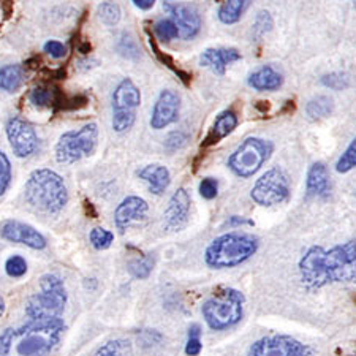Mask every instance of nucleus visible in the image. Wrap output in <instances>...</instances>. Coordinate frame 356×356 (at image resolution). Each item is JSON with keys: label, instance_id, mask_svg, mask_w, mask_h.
<instances>
[{"label": "nucleus", "instance_id": "7ed1b4c3", "mask_svg": "<svg viewBox=\"0 0 356 356\" xmlns=\"http://www.w3.org/2000/svg\"><path fill=\"white\" fill-rule=\"evenodd\" d=\"M27 203L44 212H59L68 201V192L62 177L51 170H37L29 176L24 187Z\"/></svg>", "mask_w": 356, "mask_h": 356}, {"label": "nucleus", "instance_id": "9d476101", "mask_svg": "<svg viewBox=\"0 0 356 356\" xmlns=\"http://www.w3.org/2000/svg\"><path fill=\"white\" fill-rule=\"evenodd\" d=\"M309 353L311 350L295 337L269 336L257 341L247 356H309Z\"/></svg>", "mask_w": 356, "mask_h": 356}, {"label": "nucleus", "instance_id": "2eb2a0df", "mask_svg": "<svg viewBox=\"0 0 356 356\" xmlns=\"http://www.w3.org/2000/svg\"><path fill=\"white\" fill-rule=\"evenodd\" d=\"M191 214V195L186 188H179L170 198L168 208L165 209V228L168 232H179L187 225Z\"/></svg>", "mask_w": 356, "mask_h": 356}, {"label": "nucleus", "instance_id": "a19ab883", "mask_svg": "<svg viewBox=\"0 0 356 356\" xmlns=\"http://www.w3.org/2000/svg\"><path fill=\"white\" fill-rule=\"evenodd\" d=\"M201 348H203V346H201L200 337H188L186 346V353L188 356H198L201 353Z\"/></svg>", "mask_w": 356, "mask_h": 356}, {"label": "nucleus", "instance_id": "f03ea898", "mask_svg": "<svg viewBox=\"0 0 356 356\" xmlns=\"http://www.w3.org/2000/svg\"><path fill=\"white\" fill-rule=\"evenodd\" d=\"M64 321H31L0 334V356H48L60 341Z\"/></svg>", "mask_w": 356, "mask_h": 356}, {"label": "nucleus", "instance_id": "423d86ee", "mask_svg": "<svg viewBox=\"0 0 356 356\" xmlns=\"http://www.w3.org/2000/svg\"><path fill=\"white\" fill-rule=\"evenodd\" d=\"M201 312H203V317L211 330H227L243 318L244 295L234 289L217 290L203 304Z\"/></svg>", "mask_w": 356, "mask_h": 356}, {"label": "nucleus", "instance_id": "1a4fd4ad", "mask_svg": "<svg viewBox=\"0 0 356 356\" xmlns=\"http://www.w3.org/2000/svg\"><path fill=\"white\" fill-rule=\"evenodd\" d=\"M290 181L285 171L280 168H271L255 182L250 197L260 206L280 204L289 198Z\"/></svg>", "mask_w": 356, "mask_h": 356}, {"label": "nucleus", "instance_id": "7c9ffc66", "mask_svg": "<svg viewBox=\"0 0 356 356\" xmlns=\"http://www.w3.org/2000/svg\"><path fill=\"white\" fill-rule=\"evenodd\" d=\"M154 29H156V35L162 42H171V40L179 37V32H177V27L173 19H160Z\"/></svg>", "mask_w": 356, "mask_h": 356}, {"label": "nucleus", "instance_id": "6ab92c4d", "mask_svg": "<svg viewBox=\"0 0 356 356\" xmlns=\"http://www.w3.org/2000/svg\"><path fill=\"white\" fill-rule=\"evenodd\" d=\"M236 127H238L236 114H234L232 110L220 113L219 116L216 118L211 130L208 131V135H206V138L203 140V145H201V147L216 146L217 143H220L223 138H227Z\"/></svg>", "mask_w": 356, "mask_h": 356}, {"label": "nucleus", "instance_id": "cd10ccee", "mask_svg": "<svg viewBox=\"0 0 356 356\" xmlns=\"http://www.w3.org/2000/svg\"><path fill=\"white\" fill-rule=\"evenodd\" d=\"M353 168H356V138L350 143V146L346 149V152L342 154L336 163L337 173H348Z\"/></svg>", "mask_w": 356, "mask_h": 356}, {"label": "nucleus", "instance_id": "ea45409f", "mask_svg": "<svg viewBox=\"0 0 356 356\" xmlns=\"http://www.w3.org/2000/svg\"><path fill=\"white\" fill-rule=\"evenodd\" d=\"M29 99H31V103H33L35 106H46L51 102V94L46 89H35L32 90Z\"/></svg>", "mask_w": 356, "mask_h": 356}, {"label": "nucleus", "instance_id": "4c0bfd02", "mask_svg": "<svg viewBox=\"0 0 356 356\" xmlns=\"http://www.w3.org/2000/svg\"><path fill=\"white\" fill-rule=\"evenodd\" d=\"M219 193V182H217L214 177H204L203 181L200 182V195L206 200H212L217 197Z\"/></svg>", "mask_w": 356, "mask_h": 356}, {"label": "nucleus", "instance_id": "20e7f679", "mask_svg": "<svg viewBox=\"0 0 356 356\" xmlns=\"http://www.w3.org/2000/svg\"><path fill=\"white\" fill-rule=\"evenodd\" d=\"M258 250V239L247 233H227L216 238L206 249L204 260L214 269L239 266Z\"/></svg>", "mask_w": 356, "mask_h": 356}, {"label": "nucleus", "instance_id": "c85d7f7f", "mask_svg": "<svg viewBox=\"0 0 356 356\" xmlns=\"http://www.w3.org/2000/svg\"><path fill=\"white\" fill-rule=\"evenodd\" d=\"M136 120V113L130 111H113V129L118 131V134H122V131H127L134 127Z\"/></svg>", "mask_w": 356, "mask_h": 356}, {"label": "nucleus", "instance_id": "ddd939ff", "mask_svg": "<svg viewBox=\"0 0 356 356\" xmlns=\"http://www.w3.org/2000/svg\"><path fill=\"white\" fill-rule=\"evenodd\" d=\"M0 236L10 243L24 244L31 249L42 250L46 247V239L35 228L18 220H7L0 227Z\"/></svg>", "mask_w": 356, "mask_h": 356}, {"label": "nucleus", "instance_id": "f704fd0d", "mask_svg": "<svg viewBox=\"0 0 356 356\" xmlns=\"http://www.w3.org/2000/svg\"><path fill=\"white\" fill-rule=\"evenodd\" d=\"M5 271H7L10 277H22L27 273V263L22 257L13 255L5 263Z\"/></svg>", "mask_w": 356, "mask_h": 356}, {"label": "nucleus", "instance_id": "72a5a7b5", "mask_svg": "<svg viewBox=\"0 0 356 356\" xmlns=\"http://www.w3.org/2000/svg\"><path fill=\"white\" fill-rule=\"evenodd\" d=\"M274 26L271 15L268 13V11H260V13L257 15L255 22H254V38L255 40H260L266 35V33L271 31Z\"/></svg>", "mask_w": 356, "mask_h": 356}, {"label": "nucleus", "instance_id": "6e6552de", "mask_svg": "<svg viewBox=\"0 0 356 356\" xmlns=\"http://www.w3.org/2000/svg\"><path fill=\"white\" fill-rule=\"evenodd\" d=\"M99 141L97 124H88L79 130H72L59 138L56 145V159L59 163L70 165L94 154Z\"/></svg>", "mask_w": 356, "mask_h": 356}, {"label": "nucleus", "instance_id": "9b49d317", "mask_svg": "<svg viewBox=\"0 0 356 356\" xmlns=\"http://www.w3.org/2000/svg\"><path fill=\"white\" fill-rule=\"evenodd\" d=\"M7 136L16 157L26 159L35 152L38 138L27 120L21 118L10 119L7 124Z\"/></svg>", "mask_w": 356, "mask_h": 356}, {"label": "nucleus", "instance_id": "412c9836", "mask_svg": "<svg viewBox=\"0 0 356 356\" xmlns=\"http://www.w3.org/2000/svg\"><path fill=\"white\" fill-rule=\"evenodd\" d=\"M250 88L260 92H274L277 90L284 83L282 74H280L275 68L271 65H263L250 74L249 79H247Z\"/></svg>", "mask_w": 356, "mask_h": 356}, {"label": "nucleus", "instance_id": "c756f323", "mask_svg": "<svg viewBox=\"0 0 356 356\" xmlns=\"http://www.w3.org/2000/svg\"><path fill=\"white\" fill-rule=\"evenodd\" d=\"M89 239L97 250H105L113 244L114 234L105 228H94L89 234Z\"/></svg>", "mask_w": 356, "mask_h": 356}, {"label": "nucleus", "instance_id": "f257e3e1", "mask_svg": "<svg viewBox=\"0 0 356 356\" xmlns=\"http://www.w3.org/2000/svg\"><path fill=\"white\" fill-rule=\"evenodd\" d=\"M300 274L302 284L312 290L328 284L356 282V241L330 250L312 247L301 258Z\"/></svg>", "mask_w": 356, "mask_h": 356}, {"label": "nucleus", "instance_id": "a878e982", "mask_svg": "<svg viewBox=\"0 0 356 356\" xmlns=\"http://www.w3.org/2000/svg\"><path fill=\"white\" fill-rule=\"evenodd\" d=\"M95 356H134V347L127 339H114L103 343Z\"/></svg>", "mask_w": 356, "mask_h": 356}, {"label": "nucleus", "instance_id": "5701e85b", "mask_svg": "<svg viewBox=\"0 0 356 356\" xmlns=\"http://www.w3.org/2000/svg\"><path fill=\"white\" fill-rule=\"evenodd\" d=\"M250 0H225L219 8V19L223 24H236L249 8Z\"/></svg>", "mask_w": 356, "mask_h": 356}, {"label": "nucleus", "instance_id": "393cba45", "mask_svg": "<svg viewBox=\"0 0 356 356\" xmlns=\"http://www.w3.org/2000/svg\"><path fill=\"white\" fill-rule=\"evenodd\" d=\"M332 100L330 97L326 95H317L314 97L312 100H309L307 106H306V113L309 119L312 120H320V119H325L326 116H330L332 113Z\"/></svg>", "mask_w": 356, "mask_h": 356}, {"label": "nucleus", "instance_id": "37998d69", "mask_svg": "<svg viewBox=\"0 0 356 356\" xmlns=\"http://www.w3.org/2000/svg\"><path fill=\"white\" fill-rule=\"evenodd\" d=\"M244 223H250V222L245 219H239L238 216H233L232 220H229V225H244Z\"/></svg>", "mask_w": 356, "mask_h": 356}, {"label": "nucleus", "instance_id": "0eeeda50", "mask_svg": "<svg viewBox=\"0 0 356 356\" xmlns=\"http://www.w3.org/2000/svg\"><path fill=\"white\" fill-rule=\"evenodd\" d=\"M273 151L274 146L271 141L250 136L241 143L236 151L232 154V157L228 159V166L236 176L250 177L261 170V166L271 157Z\"/></svg>", "mask_w": 356, "mask_h": 356}, {"label": "nucleus", "instance_id": "c9c22d12", "mask_svg": "<svg viewBox=\"0 0 356 356\" xmlns=\"http://www.w3.org/2000/svg\"><path fill=\"white\" fill-rule=\"evenodd\" d=\"M11 182V165L8 157L0 151V197L8 191Z\"/></svg>", "mask_w": 356, "mask_h": 356}, {"label": "nucleus", "instance_id": "c03bdc74", "mask_svg": "<svg viewBox=\"0 0 356 356\" xmlns=\"http://www.w3.org/2000/svg\"><path fill=\"white\" fill-rule=\"evenodd\" d=\"M200 326L198 325H193L191 330H188V337H200Z\"/></svg>", "mask_w": 356, "mask_h": 356}, {"label": "nucleus", "instance_id": "f8f14e48", "mask_svg": "<svg viewBox=\"0 0 356 356\" xmlns=\"http://www.w3.org/2000/svg\"><path fill=\"white\" fill-rule=\"evenodd\" d=\"M181 110V97L176 90L166 89L162 90L159 99L154 105L151 116V127L156 130H162L168 125L175 124L179 118Z\"/></svg>", "mask_w": 356, "mask_h": 356}, {"label": "nucleus", "instance_id": "4468645a", "mask_svg": "<svg viewBox=\"0 0 356 356\" xmlns=\"http://www.w3.org/2000/svg\"><path fill=\"white\" fill-rule=\"evenodd\" d=\"M166 10L170 11L171 19L175 21L182 40H193L201 31V16L198 10L186 3L166 5Z\"/></svg>", "mask_w": 356, "mask_h": 356}, {"label": "nucleus", "instance_id": "4be33fe9", "mask_svg": "<svg viewBox=\"0 0 356 356\" xmlns=\"http://www.w3.org/2000/svg\"><path fill=\"white\" fill-rule=\"evenodd\" d=\"M307 195L311 197H326L330 192V173L323 162L314 163L307 173Z\"/></svg>", "mask_w": 356, "mask_h": 356}, {"label": "nucleus", "instance_id": "aec40b11", "mask_svg": "<svg viewBox=\"0 0 356 356\" xmlns=\"http://www.w3.org/2000/svg\"><path fill=\"white\" fill-rule=\"evenodd\" d=\"M138 176H140V179H143L147 184L149 191H151L154 195H162L166 188H168L171 182L168 168L159 163L146 165L145 168L138 171Z\"/></svg>", "mask_w": 356, "mask_h": 356}, {"label": "nucleus", "instance_id": "58836bf2", "mask_svg": "<svg viewBox=\"0 0 356 356\" xmlns=\"http://www.w3.org/2000/svg\"><path fill=\"white\" fill-rule=\"evenodd\" d=\"M44 53H48L54 59H64L67 56V48L64 43L56 42V40H49L48 43L44 44Z\"/></svg>", "mask_w": 356, "mask_h": 356}, {"label": "nucleus", "instance_id": "a211bd4d", "mask_svg": "<svg viewBox=\"0 0 356 356\" xmlns=\"http://www.w3.org/2000/svg\"><path fill=\"white\" fill-rule=\"evenodd\" d=\"M141 105V92L131 79H124L113 94V111L135 113Z\"/></svg>", "mask_w": 356, "mask_h": 356}, {"label": "nucleus", "instance_id": "dca6fc26", "mask_svg": "<svg viewBox=\"0 0 356 356\" xmlns=\"http://www.w3.org/2000/svg\"><path fill=\"white\" fill-rule=\"evenodd\" d=\"M149 211L147 203L140 197H127L122 200L116 212H114V223L120 233H124L131 223L143 220Z\"/></svg>", "mask_w": 356, "mask_h": 356}, {"label": "nucleus", "instance_id": "79ce46f5", "mask_svg": "<svg viewBox=\"0 0 356 356\" xmlns=\"http://www.w3.org/2000/svg\"><path fill=\"white\" fill-rule=\"evenodd\" d=\"M135 3L136 8L140 10H151L156 5L157 0H131Z\"/></svg>", "mask_w": 356, "mask_h": 356}, {"label": "nucleus", "instance_id": "f3484780", "mask_svg": "<svg viewBox=\"0 0 356 356\" xmlns=\"http://www.w3.org/2000/svg\"><path fill=\"white\" fill-rule=\"evenodd\" d=\"M241 59V53L234 48H209L201 54V67L209 68L216 74H225L227 67Z\"/></svg>", "mask_w": 356, "mask_h": 356}, {"label": "nucleus", "instance_id": "b1692460", "mask_svg": "<svg viewBox=\"0 0 356 356\" xmlns=\"http://www.w3.org/2000/svg\"><path fill=\"white\" fill-rule=\"evenodd\" d=\"M24 83V70L21 65H5L0 68V89L16 92Z\"/></svg>", "mask_w": 356, "mask_h": 356}, {"label": "nucleus", "instance_id": "39448f33", "mask_svg": "<svg viewBox=\"0 0 356 356\" xmlns=\"http://www.w3.org/2000/svg\"><path fill=\"white\" fill-rule=\"evenodd\" d=\"M67 291L64 280L56 274H44L40 279V290L29 298L26 314L32 321L59 320L65 311Z\"/></svg>", "mask_w": 356, "mask_h": 356}, {"label": "nucleus", "instance_id": "473e14b6", "mask_svg": "<svg viewBox=\"0 0 356 356\" xmlns=\"http://www.w3.org/2000/svg\"><path fill=\"white\" fill-rule=\"evenodd\" d=\"M152 266H154L152 258L145 257V258H141V260L131 261L129 265V271L136 279H146V277H149V274L152 273Z\"/></svg>", "mask_w": 356, "mask_h": 356}, {"label": "nucleus", "instance_id": "a18cd8bd", "mask_svg": "<svg viewBox=\"0 0 356 356\" xmlns=\"http://www.w3.org/2000/svg\"><path fill=\"white\" fill-rule=\"evenodd\" d=\"M5 314V300L2 296H0V317Z\"/></svg>", "mask_w": 356, "mask_h": 356}, {"label": "nucleus", "instance_id": "e433bc0d", "mask_svg": "<svg viewBox=\"0 0 356 356\" xmlns=\"http://www.w3.org/2000/svg\"><path fill=\"white\" fill-rule=\"evenodd\" d=\"M188 143V135L186 131H173V134H170L168 138H166L165 141V147L168 149V151L175 152L177 149H182Z\"/></svg>", "mask_w": 356, "mask_h": 356}, {"label": "nucleus", "instance_id": "bb28decb", "mask_svg": "<svg viewBox=\"0 0 356 356\" xmlns=\"http://www.w3.org/2000/svg\"><path fill=\"white\" fill-rule=\"evenodd\" d=\"M99 18L103 22V24L106 26H116L118 22L120 21V8L118 3L110 2V0H106V2H103L100 7H99Z\"/></svg>", "mask_w": 356, "mask_h": 356}, {"label": "nucleus", "instance_id": "2f4dec72", "mask_svg": "<svg viewBox=\"0 0 356 356\" xmlns=\"http://www.w3.org/2000/svg\"><path fill=\"white\" fill-rule=\"evenodd\" d=\"M321 84H323L325 88H330L331 90H346L350 86V78L346 73L334 72L325 74V76L321 78Z\"/></svg>", "mask_w": 356, "mask_h": 356}]
</instances>
